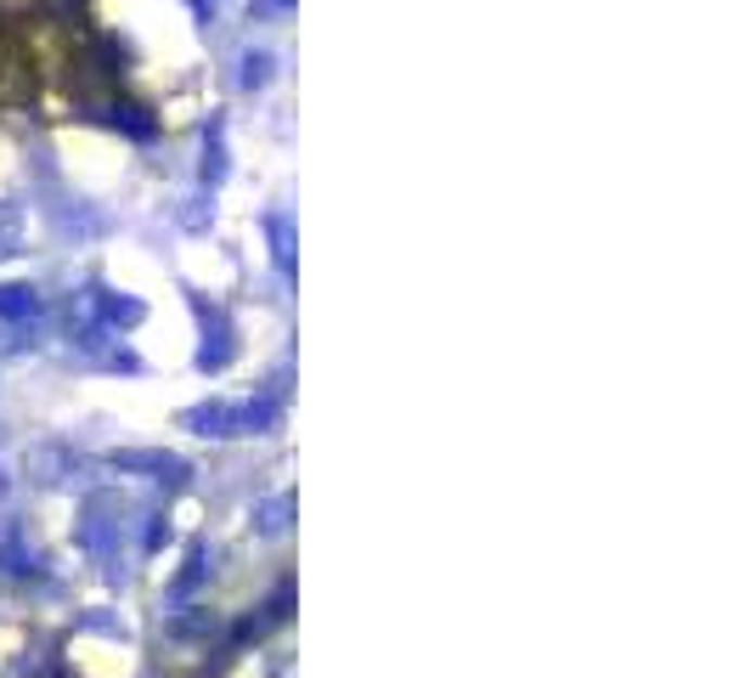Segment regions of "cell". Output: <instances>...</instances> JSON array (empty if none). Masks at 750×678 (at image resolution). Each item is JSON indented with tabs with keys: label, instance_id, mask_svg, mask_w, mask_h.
I'll return each instance as SVG.
<instances>
[]
</instances>
